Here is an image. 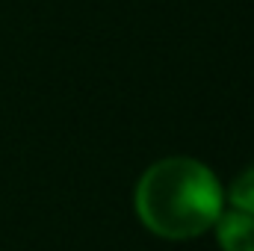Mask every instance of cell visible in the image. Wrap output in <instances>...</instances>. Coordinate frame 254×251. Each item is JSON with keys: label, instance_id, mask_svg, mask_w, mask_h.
<instances>
[{"label": "cell", "instance_id": "cell-1", "mask_svg": "<svg viewBox=\"0 0 254 251\" xmlns=\"http://www.w3.org/2000/svg\"><path fill=\"white\" fill-rule=\"evenodd\" d=\"M136 210L154 234L190 240L222 216V189L204 163L172 157L145 172L136 189Z\"/></svg>", "mask_w": 254, "mask_h": 251}, {"label": "cell", "instance_id": "cell-2", "mask_svg": "<svg viewBox=\"0 0 254 251\" xmlns=\"http://www.w3.org/2000/svg\"><path fill=\"white\" fill-rule=\"evenodd\" d=\"M222 251H254V216L234 210L216 219Z\"/></svg>", "mask_w": 254, "mask_h": 251}, {"label": "cell", "instance_id": "cell-3", "mask_svg": "<svg viewBox=\"0 0 254 251\" xmlns=\"http://www.w3.org/2000/svg\"><path fill=\"white\" fill-rule=\"evenodd\" d=\"M231 201L237 210L254 216V169H249L246 175H240L231 187Z\"/></svg>", "mask_w": 254, "mask_h": 251}]
</instances>
